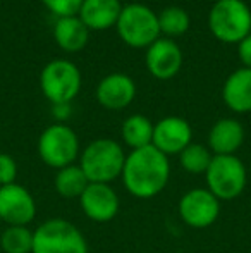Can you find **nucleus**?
Returning a JSON list of instances; mask_svg holds the SVG:
<instances>
[{"label":"nucleus","mask_w":251,"mask_h":253,"mask_svg":"<svg viewBox=\"0 0 251 253\" xmlns=\"http://www.w3.org/2000/svg\"><path fill=\"white\" fill-rule=\"evenodd\" d=\"M121 179L127 193L140 200H150L167 188L171 179V162L160 150L150 147L131 150L126 155Z\"/></svg>","instance_id":"nucleus-1"},{"label":"nucleus","mask_w":251,"mask_h":253,"mask_svg":"<svg viewBox=\"0 0 251 253\" xmlns=\"http://www.w3.org/2000/svg\"><path fill=\"white\" fill-rule=\"evenodd\" d=\"M126 153L121 143L110 138H98L84 147L79 153V167L90 183L110 184L121 177Z\"/></svg>","instance_id":"nucleus-2"},{"label":"nucleus","mask_w":251,"mask_h":253,"mask_svg":"<svg viewBox=\"0 0 251 253\" xmlns=\"http://www.w3.org/2000/svg\"><path fill=\"white\" fill-rule=\"evenodd\" d=\"M208 28L222 43H239L251 35V9L243 0H217L208 12Z\"/></svg>","instance_id":"nucleus-3"},{"label":"nucleus","mask_w":251,"mask_h":253,"mask_svg":"<svg viewBox=\"0 0 251 253\" xmlns=\"http://www.w3.org/2000/svg\"><path fill=\"white\" fill-rule=\"evenodd\" d=\"M33 253H90V248L79 227L54 217L33 231Z\"/></svg>","instance_id":"nucleus-4"},{"label":"nucleus","mask_w":251,"mask_h":253,"mask_svg":"<svg viewBox=\"0 0 251 253\" xmlns=\"http://www.w3.org/2000/svg\"><path fill=\"white\" fill-rule=\"evenodd\" d=\"M207 190L220 202L241 197L248 184V170L238 155H214L205 172Z\"/></svg>","instance_id":"nucleus-5"},{"label":"nucleus","mask_w":251,"mask_h":253,"mask_svg":"<svg viewBox=\"0 0 251 253\" xmlns=\"http://www.w3.org/2000/svg\"><path fill=\"white\" fill-rule=\"evenodd\" d=\"M115 28L119 38L133 48H148L160 38L158 14L143 3L122 5Z\"/></svg>","instance_id":"nucleus-6"},{"label":"nucleus","mask_w":251,"mask_h":253,"mask_svg":"<svg viewBox=\"0 0 251 253\" xmlns=\"http://www.w3.org/2000/svg\"><path fill=\"white\" fill-rule=\"evenodd\" d=\"M36 148L41 162L52 169H64L79 157V138L67 124L55 123L43 129Z\"/></svg>","instance_id":"nucleus-7"},{"label":"nucleus","mask_w":251,"mask_h":253,"mask_svg":"<svg viewBox=\"0 0 251 253\" xmlns=\"http://www.w3.org/2000/svg\"><path fill=\"white\" fill-rule=\"evenodd\" d=\"M40 88L52 105L71 103L81 90V73L71 60L54 59L41 69Z\"/></svg>","instance_id":"nucleus-8"},{"label":"nucleus","mask_w":251,"mask_h":253,"mask_svg":"<svg viewBox=\"0 0 251 253\" xmlns=\"http://www.w3.org/2000/svg\"><path fill=\"white\" fill-rule=\"evenodd\" d=\"M179 215L193 229H207L220 215V200L207 188H193L179 200Z\"/></svg>","instance_id":"nucleus-9"},{"label":"nucleus","mask_w":251,"mask_h":253,"mask_svg":"<svg viewBox=\"0 0 251 253\" xmlns=\"http://www.w3.org/2000/svg\"><path fill=\"white\" fill-rule=\"evenodd\" d=\"M36 217L33 195L17 183L0 186V219L7 226H28Z\"/></svg>","instance_id":"nucleus-10"},{"label":"nucleus","mask_w":251,"mask_h":253,"mask_svg":"<svg viewBox=\"0 0 251 253\" xmlns=\"http://www.w3.org/2000/svg\"><path fill=\"white\" fill-rule=\"evenodd\" d=\"M79 207L88 219L102 224L108 222L117 215L121 202L110 184L90 183L79 197Z\"/></svg>","instance_id":"nucleus-11"},{"label":"nucleus","mask_w":251,"mask_h":253,"mask_svg":"<svg viewBox=\"0 0 251 253\" xmlns=\"http://www.w3.org/2000/svg\"><path fill=\"white\" fill-rule=\"evenodd\" d=\"M189 143H193V129L182 117L167 116L155 124L151 145L164 155H179Z\"/></svg>","instance_id":"nucleus-12"},{"label":"nucleus","mask_w":251,"mask_h":253,"mask_svg":"<svg viewBox=\"0 0 251 253\" xmlns=\"http://www.w3.org/2000/svg\"><path fill=\"white\" fill-rule=\"evenodd\" d=\"M148 73L157 80H171L182 67V52L171 38H158L146 48L144 55Z\"/></svg>","instance_id":"nucleus-13"},{"label":"nucleus","mask_w":251,"mask_h":253,"mask_svg":"<svg viewBox=\"0 0 251 253\" xmlns=\"http://www.w3.org/2000/svg\"><path fill=\"white\" fill-rule=\"evenodd\" d=\"M136 97V84L133 78L122 73H112L102 78L97 86V100L104 109L122 110Z\"/></svg>","instance_id":"nucleus-14"},{"label":"nucleus","mask_w":251,"mask_h":253,"mask_svg":"<svg viewBox=\"0 0 251 253\" xmlns=\"http://www.w3.org/2000/svg\"><path fill=\"white\" fill-rule=\"evenodd\" d=\"M245 141V127L232 117L218 119L208 133V148L214 155H236Z\"/></svg>","instance_id":"nucleus-15"},{"label":"nucleus","mask_w":251,"mask_h":253,"mask_svg":"<svg viewBox=\"0 0 251 253\" xmlns=\"http://www.w3.org/2000/svg\"><path fill=\"white\" fill-rule=\"evenodd\" d=\"M121 10V0H84L77 16L90 31H105L117 24Z\"/></svg>","instance_id":"nucleus-16"},{"label":"nucleus","mask_w":251,"mask_h":253,"mask_svg":"<svg viewBox=\"0 0 251 253\" xmlns=\"http://www.w3.org/2000/svg\"><path fill=\"white\" fill-rule=\"evenodd\" d=\"M222 98L232 112H251V69L241 67L229 74L222 86Z\"/></svg>","instance_id":"nucleus-17"},{"label":"nucleus","mask_w":251,"mask_h":253,"mask_svg":"<svg viewBox=\"0 0 251 253\" xmlns=\"http://www.w3.org/2000/svg\"><path fill=\"white\" fill-rule=\"evenodd\" d=\"M55 43L66 52H79L86 47L90 30L84 26L79 16L59 17L54 26Z\"/></svg>","instance_id":"nucleus-18"},{"label":"nucleus","mask_w":251,"mask_h":253,"mask_svg":"<svg viewBox=\"0 0 251 253\" xmlns=\"http://www.w3.org/2000/svg\"><path fill=\"white\" fill-rule=\"evenodd\" d=\"M153 127L155 124L146 116L133 114V116H129L122 123L121 127L122 141H124L131 150L150 147L151 141H153Z\"/></svg>","instance_id":"nucleus-19"},{"label":"nucleus","mask_w":251,"mask_h":253,"mask_svg":"<svg viewBox=\"0 0 251 253\" xmlns=\"http://www.w3.org/2000/svg\"><path fill=\"white\" fill-rule=\"evenodd\" d=\"M88 184H90V181L84 176L79 164H72V166L59 169L54 179L55 191L62 198H66V200H71V198H77L79 200V197L88 188Z\"/></svg>","instance_id":"nucleus-20"},{"label":"nucleus","mask_w":251,"mask_h":253,"mask_svg":"<svg viewBox=\"0 0 251 253\" xmlns=\"http://www.w3.org/2000/svg\"><path fill=\"white\" fill-rule=\"evenodd\" d=\"M3 253H33V231L28 226H7L0 234Z\"/></svg>","instance_id":"nucleus-21"},{"label":"nucleus","mask_w":251,"mask_h":253,"mask_svg":"<svg viewBox=\"0 0 251 253\" xmlns=\"http://www.w3.org/2000/svg\"><path fill=\"white\" fill-rule=\"evenodd\" d=\"M212 159H214V153L201 143H189L179 153V162L182 169L188 174H196V176L207 172Z\"/></svg>","instance_id":"nucleus-22"},{"label":"nucleus","mask_w":251,"mask_h":253,"mask_svg":"<svg viewBox=\"0 0 251 253\" xmlns=\"http://www.w3.org/2000/svg\"><path fill=\"white\" fill-rule=\"evenodd\" d=\"M189 14L182 7L178 5L165 7L158 14L160 33L167 35V37H181V35H184L189 30Z\"/></svg>","instance_id":"nucleus-23"},{"label":"nucleus","mask_w":251,"mask_h":253,"mask_svg":"<svg viewBox=\"0 0 251 253\" xmlns=\"http://www.w3.org/2000/svg\"><path fill=\"white\" fill-rule=\"evenodd\" d=\"M84 0H41L45 7L57 17L77 16Z\"/></svg>","instance_id":"nucleus-24"},{"label":"nucleus","mask_w":251,"mask_h":253,"mask_svg":"<svg viewBox=\"0 0 251 253\" xmlns=\"http://www.w3.org/2000/svg\"><path fill=\"white\" fill-rule=\"evenodd\" d=\"M17 164L9 153H0V186L16 183Z\"/></svg>","instance_id":"nucleus-25"},{"label":"nucleus","mask_w":251,"mask_h":253,"mask_svg":"<svg viewBox=\"0 0 251 253\" xmlns=\"http://www.w3.org/2000/svg\"><path fill=\"white\" fill-rule=\"evenodd\" d=\"M238 53L243 66L246 69H251V35H248L245 40H241L238 43Z\"/></svg>","instance_id":"nucleus-26"},{"label":"nucleus","mask_w":251,"mask_h":253,"mask_svg":"<svg viewBox=\"0 0 251 253\" xmlns=\"http://www.w3.org/2000/svg\"><path fill=\"white\" fill-rule=\"evenodd\" d=\"M52 114L57 121H66L71 114V103H57L52 107Z\"/></svg>","instance_id":"nucleus-27"}]
</instances>
